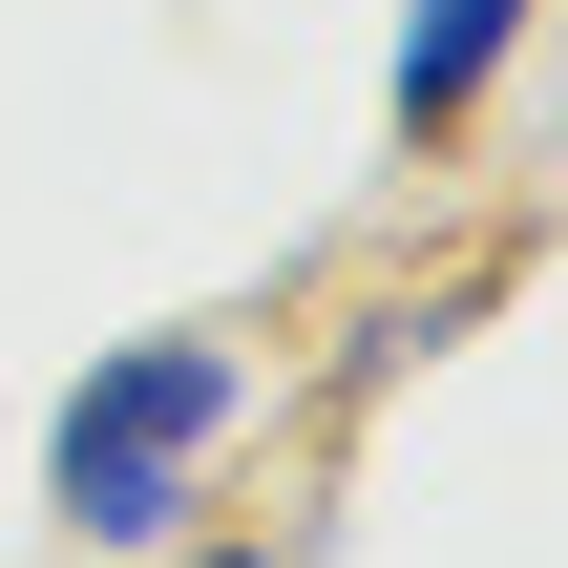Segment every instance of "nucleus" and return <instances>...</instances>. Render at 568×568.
Here are the masks:
<instances>
[{
  "instance_id": "2",
  "label": "nucleus",
  "mask_w": 568,
  "mask_h": 568,
  "mask_svg": "<svg viewBox=\"0 0 568 568\" xmlns=\"http://www.w3.org/2000/svg\"><path fill=\"white\" fill-rule=\"evenodd\" d=\"M506 42H527V0H400V42H379V126H400V148H464V105L506 84Z\"/></svg>"
},
{
  "instance_id": "1",
  "label": "nucleus",
  "mask_w": 568,
  "mask_h": 568,
  "mask_svg": "<svg viewBox=\"0 0 568 568\" xmlns=\"http://www.w3.org/2000/svg\"><path fill=\"white\" fill-rule=\"evenodd\" d=\"M232 422H253V358H232V337H105V358L63 379V422H42V527L84 568L211 527V443H232Z\"/></svg>"
},
{
  "instance_id": "3",
  "label": "nucleus",
  "mask_w": 568,
  "mask_h": 568,
  "mask_svg": "<svg viewBox=\"0 0 568 568\" xmlns=\"http://www.w3.org/2000/svg\"><path fill=\"white\" fill-rule=\"evenodd\" d=\"M126 568H274L253 527H169V548H126Z\"/></svg>"
}]
</instances>
